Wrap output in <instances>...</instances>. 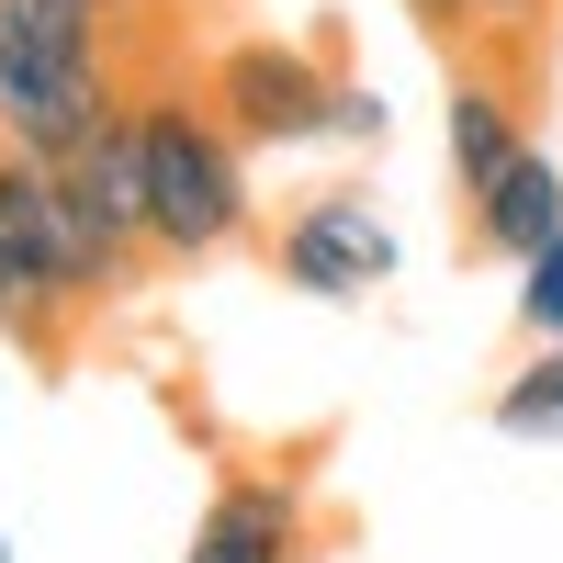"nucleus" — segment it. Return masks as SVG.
Instances as JSON below:
<instances>
[{
	"label": "nucleus",
	"instance_id": "obj_1",
	"mask_svg": "<svg viewBox=\"0 0 563 563\" xmlns=\"http://www.w3.org/2000/svg\"><path fill=\"white\" fill-rule=\"evenodd\" d=\"M124 124H135V180H147V260H214L260 225L249 147L203 102V79H135Z\"/></svg>",
	"mask_w": 563,
	"mask_h": 563
},
{
	"label": "nucleus",
	"instance_id": "obj_2",
	"mask_svg": "<svg viewBox=\"0 0 563 563\" xmlns=\"http://www.w3.org/2000/svg\"><path fill=\"white\" fill-rule=\"evenodd\" d=\"M124 0H0V147L68 158L124 102Z\"/></svg>",
	"mask_w": 563,
	"mask_h": 563
},
{
	"label": "nucleus",
	"instance_id": "obj_3",
	"mask_svg": "<svg viewBox=\"0 0 563 563\" xmlns=\"http://www.w3.org/2000/svg\"><path fill=\"white\" fill-rule=\"evenodd\" d=\"M135 271H147V260L113 249L102 225H90V203L68 192L57 158L0 147V294H12V327H23V339H57V327L102 316Z\"/></svg>",
	"mask_w": 563,
	"mask_h": 563
},
{
	"label": "nucleus",
	"instance_id": "obj_4",
	"mask_svg": "<svg viewBox=\"0 0 563 563\" xmlns=\"http://www.w3.org/2000/svg\"><path fill=\"white\" fill-rule=\"evenodd\" d=\"M339 57H316L294 34H225L203 57V102L225 113V135L260 158V147H327L339 124Z\"/></svg>",
	"mask_w": 563,
	"mask_h": 563
},
{
	"label": "nucleus",
	"instance_id": "obj_5",
	"mask_svg": "<svg viewBox=\"0 0 563 563\" xmlns=\"http://www.w3.org/2000/svg\"><path fill=\"white\" fill-rule=\"evenodd\" d=\"M271 271L294 294H316V305H361V294H384L406 271V238H395V214L372 192H305L271 225Z\"/></svg>",
	"mask_w": 563,
	"mask_h": 563
},
{
	"label": "nucleus",
	"instance_id": "obj_6",
	"mask_svg": "<svg viewBox=\"0 0 563 563\" xmlns=\"http://www.w3.org/2000/svg\"><path fill=\"white\" fill-rule=\"evenodd\" d=\"M305 541H316V519H305L294 474H214L180 563H305Z\"/></svg>",
	"mask_w": 563,
	"mask_h": 563
},
{
	"label": "nucleus",
	"instance_id": "obj_7",
	"mask_svg": "<svg viewBox=\"0 0 563 563\" xmlns=\"http://www.w3.org/2000/svg\"><path fill=\"white\" fill-rule=\"evenodd\" d=\"M440 147H451V192H485V180L530 147V90H519V68H462L451 79V113H440Z\"/></svg>",
	"mask_w": 563,
	"mask_h": 563
},
{
	"label": "nucleus",
	"instance_id": "obj_8",
	"mask_svg": "<svg viewBox=\"0 0 563 563\" xmlns=\"http://www.w3.org/2000/svg\"><path fill=\"white\" fill-rule=\"evenodd\" d=\"M462 214H474V249H485V260H530L552 225H563V158L530 135L485 192H462Z\"/></svg>",
	"mask_w": 563,
	"mask_h": 563
},
{
	"label": "nucleus",
	"instance_id": "obj_9",
	"mask_svg": "<svg viewBox=\"0 0 563 563\" xmlns=\"http://www.w3.org/2000/svg\"><path fill=\"white\" fill-rule=\"evenodd\" d=\"M57 169H68V192L90 203V225H102L113 249H135V260H147V180H135V124H124V102L90 124Z\"/></svg>",
	"mask_w": 563,
	"mask_h": 563
},
{
	"label": "nucleus",
	"instance_id": "obj_10",
	"mask_svg": "<svg viewBox=\"0 0 563 563\" xmlns=\"http://www.w3.org/2000/svg\"><path fill=\"white\" fill-rule=\"evenodd\" d=\"M406 23L417 34H440V45H474L485 68H530V45L552 23V0H406Z\"/></svg>",
	"mask_w": 563,
	"mask_h": 563
},
{
	"label": "nucleus",
	"instance_id": "obj_11",
	"mask_svg": "<svg viewBox=\"0 0 563 563\" xmlns=\"http://www.w3.org/2000/svg\"><path fill=\"white\" fill-rule=\"evenodd\" d=\"M496 440H563V339H530V361L496 384Z\"/></svg>",
	"mask_w": 563,
	"mask_h": 563
},
{
	"label": "nucleus",
	"instance_id": "obj_12",
	"mask_svg": "<svg viewBox=\"0 0 563 563\" xmlns=\"http://www.w3.org/2000/svg\"><path fill=\"white\" fill-rule=\"evenodd\" d=\"M507 271H519V327H530V339H563V225L530 260H507Z\"/></svg>",
	"mask_w": 563,
	"mask_h": 563
},
{
	"label": "nucleus",
	"instance_id": "obj_13",
	"mask_svg": "<svg viewBox=\"0 0 563 563\" xmlns=\"http://www.w3.org/2000/svg\"><path fill=\"white\" fill-rule=\"evenodd\" d=\"M395 135V102L372 79H339V124H327V147H384Z\"/></svg>",
	"mask_w": 563,
	"mask_h": 563
},
{
	"label": "nucleus",
	"instance_id": "obj_14",
	"mask_svg": "<svg viewBox=\"0 0 563 563\" xmlns=\"http://www.w3.org/2000/svg\"><path fill=\"white\" fill-rule=\"evenodd\" d=\"M0 327H12V294H0Z\"/></svg>",
	"mask_w": 563,
	"mask_h": 563
},
{
	"label": "nucleus",
	"instance_id": "obj_15",
	"mask_svg": "<svg viewBox=\"0 0 563 563\" xmlns=\"http://www.w3.org/2000/svg\"><path fill=\"white\" fill-rule=\"evenodd\" d=\"M0 563H12V530H0Z\"/></svg>",
	"mask_w": 563,
	"mask_h": 563
},
{
	"label": "nucleus",
	"instance_id": "obj_16",
	"mask_svg": "<svg viewBox=\"0 0 563 563\" xmlns=\"http://www.w3.org/2000/svg\"><path fill=\"white\" fill-rule=\"evenodd\" d=\"M124 12H135V0H124Z\"/></svg>",
	"mask_w": 563,
	"mask_h": 563
}]
</instances>
